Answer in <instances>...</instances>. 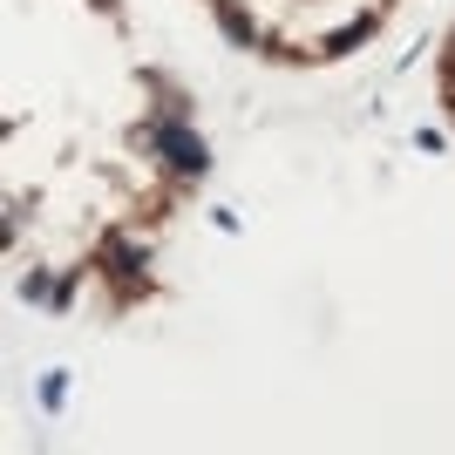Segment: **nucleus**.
I'll return each instance as SVG.
<instances>
[{
  "instance_id": "1",
  "label": "nucleus",
  "mask_w": 455,
  "mask_h": 455,
  "mask_svg": "<svg viewBox=\"0 0 455 455\" xmlns=\"http://www.w3.org/2000/svg\"><path fill=\"white\" fill-rule=\"evenodd\" d=\"M95 266L116 279V299H123V306L150 292V245H136L130 231H109V238L95 245Z\"/></svg>"
},
{
  "instance_id": "2",
  "label": "nucleus",
  "mask_w": 455,
  "mask_h": 455,
  "mask_svg": "<svg viewBox=\"0 0 455 455\" xmlns=\"http://www.w3.org/2000/svg\"><path fill=\"white\" fill-rule=\"evenodd\" d=\"M143 150H156L177 177H190V184L211 171V150H204V136L190 130V123H150V130H143Z\"/></svg>"
},
{
  "instance_id": "3",
  "label": "nucleus",
  "mask_w": 455,
  "mask_h": 455,
  "mask_svg": "<svg viewBox=\"0 0 455 455\" xmlns=\"http://www.w3.org/2000/svg\"><path fill=\"white\" fill-rule=\"evenodd\" d=\"M218 28H225V41H238V48H259V55L272 48V35L245 14V7H238V0H218Z\"/></svg>"
},
{
  "instance_id": "4",
  "label": "nucleus",
  "mask_w": 455,
  "mask_h": 455,
  "mask_svg": "<svg viewBox=\"0 0 455 455\" xmlns=\"http://www.w3.org/2000/svg\"><path fill=\"white\" fill-rule=\"evenodd\" d=\"M380 14H387V7H374V14H361V20H354V28H333L320 55H354V48H361V41H367V35H374V28H380Z\"/></svg>"
},
{
  "instance_id": "5",
  "label": "nucleus",
  "mask_w": 455,
  "mask_h": 455,
  "mask_svg": "<svg viewBox=\"0 0 455 455\" xmlns=\"http://www.w3.org/2000/svg\"><path fill=\"white\" fill-rule=\"evenodd\" d=\"M61 401H68V367H48V374H41V408L61 415Z\"/></svg>"
},
{
  "instance_id": "6",
  "label": "nucleus",
  "mask_w": 455,
  "mask_h": 455,
  "mask_svg": "<svg viewBox=\"0 0 455 455\" xmlns=\"http://www.w3.org/2000/svg\"><path fill=\"white\" fill-rule=\"evenodd\" d=\"M20 299L35 306V299H55V292H48V272H28V279H20Z\"/></svg>"
},
{
  "instance_id": "7",
  "label": "nucleus",
  "mask_w": 455,
  "mask_h": 455,
  "mask_svg": "<svg viewBox=\"0 0 455 455\" xmlns=\"http://www.w3.org/2000/svg\"><path fill=\"white\" fill-rule=\"evenodd\" d=\"M89 7H95V14H109V20L123 14V0H89Z\"/></svg>"
}]
</instances>
